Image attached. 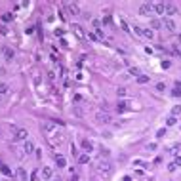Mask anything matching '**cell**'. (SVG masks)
<instances>
[{
  "instance_id": "cell-13",
  "label": "cell",
  "mask_w": 181,
  "mask_h": 181,
  "mask_svg": "<svg viewBox=\"0 0 181 181\" xmlns=\"http://www.w3.org/2000/svg\"><path fill=\"white\" fill-rule=\"evenodd\" d=\"M118 112H124V111H130V101H118Z\"/></svg>"
},
{
  "instance_id": "cell-10",
  "label": "cell",
  "mask_w": 181,
  "mask_h": 181,
  "mask_svg": "<svg viewBox=\"0 0 181 181\" xmlns=\"http://www.w3.org/2000/svg\"><path fill=\"white\" fill-rule=\"evenodd\" d=\"M67 8H69V12L73 13V15H78V13H80V8H78V4H76V2H69V4H67Z\"/></svg>"
},
{
  "instance_id": "cell-9",
  "label": "cell",
  "mask_w": 181,
  "mask_h": 181,
  "mask_svg": "<svg viewBox=\"0 0 181 181\" xmlns=\"http://www.w3.org/2000/svg\"><path fill=\"white\" fill-rule=\"evenodd\" d=\"M52 177H54V170L50 168V166H44L42 168V179H52Z\"/></svg>"
},
{
  "instance_id": "cell-39",
  "label": "cell",
  "mask_w": 181,
  "mask_h": 181,
  "mask_svg": "<svg viewBox=\"0 0 181 181\" xmlns=\"http://www.w3.org/2000/svg\"><path fill=\"white\" fill-rule=\"evenodd\" d=\"M168 153H170V155H175V153H177V147H172V149H170Z\"/></svg>"
},
{
  "instance_id": "cell-1",
  "label": "cell",
  "mask_w": 181,
  "mask_h": 181,
  "mask_svg": "<svg viewBox=\"0 0 181 181\" xmlns=\"http://www.w3.org/2000/svg\"><path fill=\"white\" fill-rule=\"evenodd\" d=\"M162 27L168 32H175V29H177V25H175V21L172 17H162Z\"/></svg>"
},
{
  "instance_id": "cell-34",
  "label": "cell",
  "mask_w": 181,
  "mask_h": 181,
  "mask_svg": "<svg viewBox=\"0 0 181 181\" xmlns=\"http://www.w3.org/2000/svg\"><path fill=\"white\" fill-rule=\"evenodd\" d=\"M174 164L177 166V168H179V166H181V156H177V158H175V160H174Z\"/></svg>"
},
{
  "instance_id": "cell-40",
  "label": "cell",
  "mask_w": 181,
  "mask_h": 181,
  "mask_svg": "<svg viewBox=\"0 0 181 181\" xmlns=\"http://www.w3.org/2000/svg\"><path fill=\"white\" fill-rule=\"evenodd\" d=\"M71 181H80V179H78V175H73V177H71Z\"/></svg>"
},
{
  "instance_id": "cell-15",
  "label": "cell",
  "mask_w": 181,
  "mask_h": 181,
  "mask_svg": "<svg viewBox=\"0 0 181 181\" xmlns=\"http://www.w3.org/2000/svg\"><path fill=\"white\" fill-rule=\"evenodd\" d=\"M172 95H175V97H179V95H181V82L179 80L174 84V92H172Z\"/></svg>"
},
{
  "instance_id": "cell-29",
  "label": "cell",
  "mask_w": 181,
  "mask_h": 181,
  "mask_svg": "<svg viewBox=\"0 0 181 181\" xmlns=\"http://www.w3.org/2000/svg\"><path fill=\"white\" fill-rule=\"evenodd\" d=\"M133 32H135V34H143V29L139 25H133Z\"/></svg>"
},
{
  "instance_id": "cell-35",
  "label": "cell",
  "mask_w": 181,
  "mask_h": 181,
  "mask_svg": "<svg viewBox=\"0 0 181 181\" xmlns=\"http://www.w3.org/2000/svg\"><path fill=\"white\" fill-rule=\"evenodd\" d=\"M101 156H105V158H107V156H109V149H101Z\"/></svg>"
},
{
  "instance_id": "cell-5",
  "label": "cell",
  "mask_w": 181,
  "mask_h": 181,
  "mask_svg": "<svg viewBox=\"0 0 181 181\" xmlns=\"http://www.w3.org/2000/svg\"><path fill=\"white\" fill-rule=\"evenodd\" d=\"M27 135H29V131L23 130V128H19V130H15V133H13V141H27Z\"/></svg>"
},
{
  "instance_id": "cell-24",
  "label": "cell",
  "mask_w": 181,
  "mask_h": 181,
  "mask_svg": "<svg viewBox=\"0 0 181 181\" xmlns=\"http://www.w3.org/2000/svg\"><path fill=\"white\" fill-rule=\"evenodd\" d=\"M143 36H147V38H153V36H155V32L151 31V29H143Z\"/></svg>"
},
{
  "instance_id": "cell-6",
  "label": "cell",
  "mask_w": 181,
  "mask_h": 181,
  "mask_svg": "<svg viewBox=\"0 0 181 181\" xmlns=\"http://www.w3.org/2000/svg\"><path fill=\"white\" fill-rule=\"evenodd\" d=\"M166 17H174L175 13H177V6L175 4H170V2H166Z\"/></svg>"
},
{
  "instance_id": "cell-30",
  "label": "cell",
  "mask_w": 181,
  "mask_h": 181,
  "mask_svg": "<svg viewBox=\"0 0 181 181\" xmlns=\"http://www.w3.org/2000/svg\"><path fill=\"white\" fill-rule=\"evenodd\" d=\"M130 75H133V76H139V69H137V67H131V69H130Z\"/></svg>"
},
{
  "instance_id": "cell-18",
  "label": "cell",
  "mask_w": 181,
  "mask_h": 181,
  "mask_svg": "<svg viewBox=\"0 0 181 181\" xmlns=\"http://www.w3.org/2000/svg\"><path fill=\"white\" fill-rule=\"evenodd\" d=\"M78 162H80V164H88V162H90V155H80V156H78Z\"/></svg>"
},
{
  "instance_id": "cell-16",
  "label": "cell",
  "mask_w": 181,
  "mask_h": 181,
  "mask_svg": "<svg viewBox=\"0 0 181 181\" xmlns=\"http://www.w3.org/2000/svg\"><path fill=\"white\" fill-rule=\"evenodd\" d=\"M23 151H25V155H31L32 151H34V145H32V141H29V139H27V141H25V149H23Z\"/></svg>"
},
{
  "instance_id": "cell-7",
  "label": "cell",
  "mask_w": 181,
  "mask_h": 181,
  "mask_svg": "<svg viewBox=\"0 0 181 181\" xmlns=\"http://www.w3.org/2000/svg\"><path fill=\"white\" fill-rule=\"evenodd\" d=\"M82 149L86 151V155H90L94 151V141L92 139H82Z\"/></svg>"
},
{
  "instance_id": "cell-32",
  "label": "cell",
  "mask_w": 181,
  "mask_h": 181,
  "mask_svg": "<svg viewBox=\"0 0 181 181\" xmlns=\"http://www.w3.org/2000/svg\"><path fill=\"white\" fill-rule=\"evenodd\" d=\"M120 25H122V29H124L126 32H130V27L126 25V21H124V19H120Z\"/></svg>"
},
{
  "instance_id": "cell-14",
  "label": "cell",
  "mask_w": 181,
  "mask_h": 181,
  "mask_svg": "<svg viewBox=\"0 0 181 181\" xmlns=\"http://www.w3.org/2000/svg\"><path fill=\"white\" fill-rule=\"evenodd\" d=\"M73 31H75V34H76V36H80V38H84V36H86V32L82 31V27H80V25H73Z\"/></svg>"
},
{
  "instance_id": "cell-41",
  "label": "cell",
  "mask_w": 181,
  "mask_h": 181,
  "mask_svg": "<svg viewBox=\"0 0 181 181\" xmlns=\"http://www.w3.org/2000/svg\"><path fill=\"white\" fill-rule=\"evenodd\" d=\"M177 42H179V44H181V34H179V36H177Z\"/></svg>"
},
{
  "instance_id": "cell-22",
  "label": "cell",
  "mask_w": 181,
  "mask_h": 181,
  "mask_svg": "<svg viewBox=\"0 0 181 181\" xmlns=\"http://www.w3.org/2000/svg\"><path fill=\"white\" fill-rule=\"evenodd\" d=\"M116 94H118L120 97H128V90H126V88H118V90H116Z\"/></svg>"
},
{
  "instance_id": "cell-11",
  "label": "cell",
  "mask_w": 181,
  "mask_h": 181,
  "mask_svg": "<svg viewBox=\"0 0 181 181\" xmlns=\"http://www.w3.org/2000/svg\"><path fill=\"white\" fill-rule=\"evenodd\" d=\"M55 162H57V168H65L67 166V158L63 155H55Z\"/></svg>"
},
{
  "instance_id": "cell-25",
  "label": "cell",
  "mask_w": 181,
  "mask_h": 181,
  "mask_svg": "<svg viewBox=\"0 0 181 181\" xmlns=\"http://www.w3.org/2000/svg\"><path fill=\"white\" fill-rule=\"evenodd\" d=\"M164 135H166V128H160V130L156 131V137H158V139H162Z\"/></svg>"
},
{
  "instance_id": "cell-4",
  "label": "cell",
  "mask_w": 181,
  "mask_h": 181,
  "mask_svg": "<svg viewBox=\"0 0 181 181\" xmlns=\"http://www.w3.org/2000/svg\"><path fill=\"white\" fill-rule=\"evenodd\" d=\"M97 170H99L101 175H111L112 174V166H111V162H107V160H105V162H101Z\"/></svg>"
},
{
  "instance_id": "cell-17",
  "label": "cell",
  "mask_w": 181,
  "mask_h": 181,
  "mask_svg": "<svg viewBox=\"0 0 181 181\" xmlns=\"http://www.w3.org/2000/svg\"><path fill=\"white\" fill-rule=\"evenodd\" d=\"M17 175H19V179H21V181H27V172H25V168H19V170H17Z\"/></svg>"
},
{
  "instance_id": "cell-19",
  "label": "cell",
  "mask_w": 181,
  "mask_h": 181,
  "mask_svg": "<svg viewBox=\"0 0 181 181\" xmlns=\"http://www.w3.org/2000/svg\"><path fill=\"white\" fill-rule=\"evenodd\" d=\"M8 90H10V86H8V84H4V82H0V95L8 94Z\"/></svg>"
},
{
  "instance_id": "cell-21",
  "label": "cell",
  "mask_w": 181,
  "mask_h": 181,
  "mask_svg": "<svg viewBox=\"0 0 181 181\" xmlns=\"http://www.w3.org/2000/svg\"><path fill=\"white\" fill-rule=\"evenodd\" d=\"M151 27H153V29H160V27H162V21H158V19H153V21H151Z\"/></svg>"
},
{
  "instance_id": "cell-28",
  "label": "cell",
  "mask_w": 181,
  "mask_h": 181,
  "mask_svg": "<svg viewBox=\"0 0 181 181\" xmlns=\"http://www.w3.org/2000/svg\"><path fill=\"white\" fill-rule=\"evenodd\" d=\"M156 90H158V92H164V90H166V84H164V82H158V84H156Z\"/></svg>"
},
{
  "instance_id": "cell-33",
  "label": "cell",
  "mask_w": 181,
  "mask_h": 181,
  "mask_svg": "<svg viewBox=\"0 0 181 181\" xmlns=\"http://www.w3.org/2000/svg\"><path fill=\"white\" fill-rule=\"evenodd\" d=\"M156 149V143H149L147 145V151H155Z\"/></svg>"
},
{
  "instance_id": "cell-12",
  "label": "cell",
  "mask_w": 181,
  "mask_h": 181,
  "mask_svg": "<svg viewBox=\"0 0 181 181\" xmlns=\"http://www.w3.org/2000/svg\"><path fill=\"white\" fill-rule=\"evenodd\" d=\"M2 54H4V57H6V61H12L13 55H15V52H13L12 48H4V50H2Z\"/></svg>"
},
{
  "instance_id": "cell-2",
  "label": "cell",
  "mask_w": 181,
  "mask_h": 181,
  "mask_svg": "<svg viewBox=\"0 0 181 181\" xmlns=\"http://www.w3.org/2000/svg\"><path fill=\"white\" fill-rule=\"evenodd\" d=\"M153 12H155V8H153L151 2H143V4L139 6V15H145V17H147V15H151Z\"/></svg>"
},
{
  "instance_id": "cell-23",
  "label": "cell",
  "mask_w": 181,
  "mask_h": 181,
  "mask_svg": "<svg viewBox=\"0 0 181 181\" xmlns=\"http://www.w3.org/2000/svg\"><path fill=\"white\" fill-rule=\"evenodd\" d=\"M177 114H181V105H175L172 109V116H177Z\"/></svg>"
},
{
  "instance_id": "cell-38",
  "label": "cell",
  "mask_w": 181,
  "mask_h": 181,
  "mask_svg": "<svg viewBox=\"0 0 181 181\" xmlns=\"http://www.w3.org/2000/svg\"><path fill=\"white\" fill-rule=\"evenodd\" d=\"M0 32H2V34H8V29H6L4 25H2V27H0Z\"/></svg>"
},
{
  "instance_id": "cell-3",
  "label": "cell",
  "mask_w": 181,
  "mask_h": 181,
  "mask_svg": "<svg viewBox=\"0 0 181 181\" xmlns=\"http://www.w3.org/2000/svg\"><path fill=\"white\" fill-rule=\"evenodd\" d=\"M95 120L99 122V124H111V114L109 112H103V111H99L97 114H95Z\"/></svg>"
},
{
  "instance_id": "cell-37",
  "label": "cell",
  "mask_w": 181,
  "mask_h": 181,
  "mask_svg": "<svg viewBox=\"0 0 181 181\" xmlns=\"http://www.w3.org/2000/svg\"><path fill=\"white\" fill-rule=\"evenodd\" d=\"M94 27H95V31H97V29H99V27H101V23H99V21H97V19H94Z\"/></svg>"
},
{
  "instance_id": "cell-8",
  "label": "cell",
  "mask_w": 181,
  "mask_h": 181,
  "mask_svg": "<svg viewBox=\"0 0 181 181\" xmlns=\"http://www.w3.org/2000/svg\"><path fill=\"white\" fill-rule=\"evenodd\" d=\"M153 8H155V13H158V15H164V12H166L164 2H156V4H153Z\"/></svg>"
},
{
  "instance_id": "cell-27",
  "label": "cell",
  "mask_w": 181,
  "mask_h": 181,
  "mask_svg": "<svg viewBox=\"0 0 181 181\" xmlns=\"http://www.w3.org/2000/svg\"><path fill=\"white\" fill-rule=\"evenodd\" d=\"M175 122H177V118H175V116H170V118L166 120V124H168V126H174Z\"/></svg>"
},
{
  "instance_id": "cell-36",
  "label": "cell",
  "mask_w": 181,
  "mask_h": 181,
  "mask_svg": "<svg viewBox=\"0 0 181 181\" xmlns=\"http://www.w3.org/2000/svg\"><path fill=\"white\" fill-rule=\"evenodd\" d=\"M88 38H90V40H99V38L95 36V34H92V32H88Z\"/></svg>"
},
{
  "instance_id": "cell-43",
  "label": "cell",
  "mask_w": 181,
  "mask_h": 181,
  "mask_svg": "<svg viewBox=\"0 0 181 181\" xmlns=\"http://www.w3.org/2000/svg\"><path fill=\"white\" fill-rule=\"evenodd\" d=\"M0 54H2V52H0Z\"/></svg>"
},
{
  "instance_id": "cell-42",
  "label": "cell",
  "mask_w": 181,
  "mask_h": 181,
  "mask_svg": "<svg viewBox=\"0 0 181 181\" xmlns=\"http://www.w3.org/2000/svg\"><path fill=\"white\" fill-rule=\"evenodd\" d=\"M177 54H179V59H181V50H177Z\"/></svg>"
},
{
  "instance_id": "cell-20",
  "label": "cell",
  "mask_w": 181,
  "mask_h": 181,
  "mask_svg": "<svg viewBox=\"0 0 181 181\" xmlns=\"http://www.w3.org/2000/svg\"><path fill=\"white\" fill-rule=\"evenodd\" d=\"M137 82H139V84H147V82H149V76H147V75H139Z\"/></svg>"
},
{
  "instance_id": "cell-26",
  "label": "cell",
  "mask_w": 181,
  "mask_h": 181,
  "mask_svg": "<svg viewBox=\"0 0 181 181\" xmlns=\"http://www.w3.org/2000/svg\"><path fill=\"white\" fill-rule=\"evenodd\" d=\"M0 170H2V174H4V175H12V170L8 168V166H2Z\"/></svg>"
},
{
  "instance_id": "cell-31",
  "label": "cell",
  "mask_w": 181,
  "mask_h": 181,
  "mask_svg": "<svg viewBox=\"0 0 181 181\" xmlns=\"http://www.w3.org/2000/svg\"><path fill=\"white\" fill-rule=\"evenodd\" d=\"M2 21H12V13H4V15H2Z\"/></svg>"
}]
</instances>
